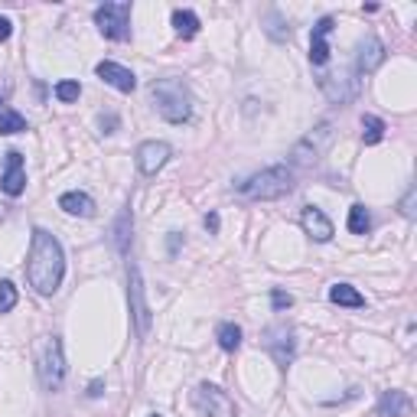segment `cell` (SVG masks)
Segmentation results:
<instances>
[{"label":"cell","instance_id":"1","mask_svg":"<svg viewBox=\"0 0 417 417\" xmlns=\"http://www.w3.org/2000/svg\"><path fill=\"white\" fill-rule=\"evenodd\" d=\"M26 274H30V287H33L36 294L52 297L56 290H59L62 274H65V255H62L59 238L50 235L46 228H33Z\"/></svg>","mask_w":417,"mask_h":417},{"label":"cell","instance_id":"2","mask_svg":"<svg viewBox=\"0 0 417 417\" xmlns=\"http://www.w3.org/2000/svg\"><path fill=\"white\" fill-rule=\"evenodd\" d=\"M294 189V170L290 167H270L255 176H248L245 183H238V193L255 202H268V199H281Z\"/></svg>","mask_w":417,"mask_h":417},{"label":"cell","instance_id":"3","mask_svg":"<svg viewBox=\"0 0 417 417\" xmlns=\"http://www.w3.org/2000/svg\"><path fill=\"white\" fill-rule=\"evenodd\" d=\"M150 95H153V105H157L160 118H167L170 124H183L189 118V92L180 78H163V82H153L150 85Z\"/></svg>","mask_w":417,"mask_h":417},{"label":"cell","instance_id":"4","mask_svg":"<svg viewBox=\"0 0 417 417\" xmlns=\"http://www.w3.org/2000/svg\"><path fill=\"white\" fill-rule=\"evenodd\" d=\"M95 26L101 30V36L124 43L131 39V3H105L95 10Z\"/></svg>","mask_w":417,"mask_h":417},{"label":"cell","instance_id":"5","mask_svg":"<svg viewBox=\"0 0 417 417\" xmlns=\"http://www.w3.org/2000/svg\"><path fill=\"white\" fill-rule=\"evenodd\" d=\"M39 381L46 392H59L65 381V359H62V343L56 336L46 339L43 352H39Z\"/></svg>","mask_w":417,"mask_h":417},{"label":"cell","instance_id":"6","mask_svg":"<svg viewBox=\"0 0 417 417\" xmlns=\"http://www.w3.org/2000/svg\"><path fill=\"white\" fill-rule=\"evenodd\" d=\"M193 405L202 417H232L235 405L228 401V394L219 392L215 385H199L193 392Z\"/></svg>","mask_w":417,"mask_h":417},{"label":"cell","instance_id":"7","mask_svg":"<svg viewBox=\"0 0 417 417\" xmlns=\"http://www.w3.org/2000/svg\"><path fill=\"white\" fill-rule=\"evenodd\" d=\"M127 281H131V307H134V319H137V336H147L150 310L144 303V287H140V274H137L134 264H127Z\"/></svg>","mask_w":417,"mask_h":417},{"label":"cell","instance_id":"8","mask_svg":"<svg viewBox=\"0 0 417 417\" xmlns=\"http://www.w3.org/2000/svg\"><path fill=\"white\" fill-rule=\"evenodd\" d=\"M167 160H170V147L163 140H147V144L137 147V167H140V173H147V176H153Z\"/></svg>","mask_w":417,"mask_h":417},{"label":"cell","instance_id":"9","mask_svg":"<svg viewBox=\"0 0 417 417\" xmlns=\"http://www.w3.org/2000/svg\"><path fill=\"white\" fill-rule=\"evenodd\" d=\"M381 62H385V46H381L378 36H365L362 43H359V52H356V69L362 75L375 72Z\"/></svg>","mask_w":417,"mask_h":417},{"label":"cell","instance_id":"10","mask_svg":"<svg viewBox=\"0 0 417 417\" xmlns=\"http://www.w3.org/2000/svg\"><path fill=\"white\" fill-rule=\"evenodd\" d=\"M98 78L101 82H108L111 88H118V92H134L137 88V78L131 69H124V65H118V62H98Z\"/></svg>","mask_w":417,"mask_h":417},{"label":"cell","instance_id":"11","mask_svg":"<svg viewBox=\"0 0 417 417\" xmlns=\"http://www.w3.org/2000/svg\"><path fill=\"white\" fill-rule=\"evenodd\" d=\"M0 186H3V193L7 196H20L26 186V173H23V157L17 153V150H10L7 153V170H3V180H0Z\"/></svg>","mask_w":417,"mask_h":417},{"label":"cell","instance_id":"12","mask_svg":"<svg viewBox=\"0 0 417 417\" xmlns=\"http://www.w3.org/2000/svg\"><path fill=\"white\" fill-rule=\"evenodd\" d=\"M330 33H332V17H323L313 26V43H310V62L313 65H326L330 62V46H326V36Z\"/></svg>","mask_w":417,"mask_h":417},{"label":"cell","instance_id":"13","mask_svg":"<svg viewBox=\"0 0 417 417\" xmlns=\"http://www.w3.org/2000/svg\"><path fill=\"white\" fill-rule=\"evenodd\" d=\"M303 228H307V235L313 238V242H330L332 238V222L319 212L317 206H307L303 208Z\"/></svg>","mask_w":417,"mask_h":417},{"label":"cell","instance_id":"14","mask_svg":"<svg viewBox=\"0 0 417 417\" xmlns=\"http://www.w3.org/2000/svg\"><path fill=\"white\" fill-rule=\"evenodd\" d=\"M59 208H65L69 215H82V219H92L95 215V199L88 193H62L59 196Z\"/></svg>","mask_w":417,"mask_h":417},{"label":"cell","instance_id":"15","mask_svg":"<svg viewBox=\"0 0 417 417\" xmlns=\"http://www.w3.org/2000/svg\"><path fill=\"white\" fill-rule=\"evenodd\" d=\"M411 414V398L405 392H385L378 401V417H407Z\"/></svg>","mask_w":417,"mask_h":417},{"label":"cell","instance_id":"16","mask_svg":"<svg viewBox=\"0 0 417 417\" xmlns=\"http://www.w3.org/2000/svg\"><path fill=\"white\" fill-rule=\"evenodd\" d=\"M330 300L332 303H339V307H365V297L359 294L352 284H332L330 287Z\"/></svg>","mask_w":417,"mask_h":417},{"label":"cell","instance_id":"17","mask_svg":"<svg viewBox=\"0 0 417 417\" xmlns=\"http://www.w3.org/2000/svg\"><path fill=\"white\" fill-rule=\"evenodd\" d=\"M173 30H176V36L193 39L199 33V17L193 10H173Z\"/></svg>","mask_w":417,"mask_h":417},{"label":"cell","instance_id":"18","mask_svg":"<svg viewBox=\"0 0 417 417\" xmlns=\"http://www.w3.org/2000/svg\"><path fill=\"white\" fill-rule=\"evenodd\" d=\"M215 339L225 352H235L238 345H242V326H235V323H222L219 332H215Z\"/></svg>","mask_w":417,"mask_h":417},{"label":"cell","instance_id":"19","mask_svg":"<svg viewBox=\"0 0 417 417\" xmlns=\"http://www.w3.org/2000/svg\"><path fill=\"white\" fill-rule=\"evenodd\" d=\"M349 232L352 235H368L372 232V215L365 206H352L349 208Z\"/></svg>","mask_w":417,"mask_h":417},{"label":"cell","instance_id":"20","mask_svg":"<svg viewBox=\"0 0 417 417\" xmlns=\"http://www.w3.org/2000/svg\"><path fill=\"white\" fill-rule=\"evenodd\" d=\"M362 127H365V131H362V140H365L368 147L378 144L381 137H385V121L375 118V114H365V118H362Z\"/></svg>","mask_w":417,"mask_h":417},{"label":"cell","instance_id":"21","mask_svg":"<svg viewBox=\"0 0 417 417\" xmlns=\"http://www.w3.org/2000/svg\"><path fill=\"white\" fill-rule=\"evenodd\" d=\"M20 131H26L23 114H17L10 108H0V134H20Z\"/></svg>","mask_w":417,"mask_h":417},{"label":"cell","instance_id":"22","mask_svg":"<svg viewBox=\"0 0 417 417\" xmlns=\"http://www.w3.org/2000/svg\"><path fill=\"white\" fill-rule=\"evenodd\" d=\"M17 307V287L10 281H0V313H10Z\"/></svg>","mask_w":417,"mask_h":417},{"label":"cell","instance_id":"23","mask_svg":"<svg viewBox=\"0 0 417 417\" xmlns=\"http://www.w3.org/2000/svg\"><path fill=\"white\" fill-rule=\"evenodd\" d=\"M78 95H82V85H78V82H59V85H56V98H59L62 105L75 101Z\"/></svg>","mask_w":417,"mask_h":417},{"label":"cell","instance_id":"24","mask_svg":"<svg viewBox=\"0 0 417 417\" xmlns=\"http://www.w3.org/2000/svg\"><path fill=\"white\" fill-rule=\"evenodd\" d=\"M127 222H131V215L124 212L121 222H118V248H121V251H127Z\"/></svg>","mask_w":417,"mask_h":417},{"label":"cell","instance_id":"25","mask_svg":"<svg viewBox=\"0 0 417 417\" xmlns=\"http://www.w3.org/2000/svg\"><path fill=\"white\" fill-rule=\"evenodd\" d=\"M270 300H274V310H287L290 303H294V297L284 294V290H274V294H270Z\"/></svg>","mask_w":417,"mask_h":417},{"label":"cell","instance_id":"26","mask_svg":"<svg viewBox=\"0 0 417 417\" xmlns=\"http://www.w3.org/2000/svg\"><path fill=\"white\" fill-rule=\"evenodd\" d=\"M401 212H405L407 219H414V189H407L405 202H401Z\"/></svg>","mask_w":417,"mask_h":417},{"label":"cell","instance_id":"27","mask_svg":"<svg viewBox=\"0 0 417 417\" xmlns=\"http://www.w3.org/2000/svg\"><path fill=\"white\" fill-rule=\"evenodd\" d=\"M10 33H13L10 20H7V17H0V43H3V39H10Z\"/></svg>","mask_w":417,"mask_h":417},{"label":"cell","instance_id":"28","mask_svg":"<svg viewBox=\"0 0 417 417\" xmlns=\"http://www.w3.org/2000/svg\"><path fill=\"white\" fill-rule=\"evenodd\" d=\"M206 228L208 232H219V215H215V212H208L206 215Z\"/></svg>","mask_w":417,"mask_h":417},{"label":"cell","instance_id":"29","mask_svg":"<svg viewBox=\"0 0 417 417\" xmlns=\"http://www.w3.org/2000/svg\"><path fill=\"white\" fill-rule=\"evenodd\" d=\"M101 127H108L105 134H111V127H118V118H105V121H101Z\"/></svg>","mask_w":417,"mask_h":417},{"label":"cell","instance_id":"30","mask_svg":"<svg viewBox=\"0 0 417 417\" xmlns=\"http://www.w3.org/2000/svg\"><path fill=\"white\" fill-rule=\"evenodd\" d=\"M153 417H160V414H153Z\"/></svg>","mask_w":417,"mask_h":417}]
</instances>
